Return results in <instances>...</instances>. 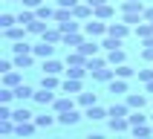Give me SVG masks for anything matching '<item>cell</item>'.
Listing matches in <instances>:
<instances>
[{
	"label": "cell",
	"instance_id": "1",
	"mask_svg": "<svg viewBox=\"0 0 153 139\" xmlns=\"http://www.w3.org/2000/svg\"><path fill=\"white\" fill-rule=\"evenodd\" d=\"M84 35L87 38H104L107 35V23H101V17L90 20V23H84Z\"/></svg>",
	"mask_w": 153,
	"mask_h": 139
},
{
	"label": "cell",
	"instance_id": "2",
	"mask_svg": "<svg viewBox=\"0 0 153 139\" xmlns=\"http://www.w3.org/2000/svg\"><path fill=\"white\" fill-rule=\"evenodd\" d=\"M58 122L61 125H67V128H72V125H78L81 122V113L72 107V110H64V113H58Z\"/></svg>",
	"mask_w": 153,
	"mask_h": 139
},
{
	"label": "cell",
	"instance_id": "3",
	"mask_svg": "<svg viewBox=\"0 0 153 139\" xmlns=\"http://www.w3.org/2000/svg\"><path fill=\"white\" fill-rule=\"evenodd\" d=\"M26 32H29V29H26L23 23H20V26H12V29H6V41L17 43V41H23V38H26Z\"/></svg>",
	"mask_w": 153,
	"mask_h": 139
},
{
	"label": "cell",
	"instance_id": "4",
	"mask_svg": "<svg viewBox=\"0 0 153 139\" xmlns=\"http://www.w3.org/2000/svg\"><path fill=\"white\" fill-rule=\"evenodd\" d=\"M35 58H52V52H55V46H52V41H43L38 43V46H32Z\"/></svg>",
	"mask_w": 153,
	"mask_h": 139
},
{
	"label": "cell",
	"instance_id": "5",
	"mask_svg": "<svg viewBox=\"0 0 153 139\" xmlns=\"http://www.w3.org/2000/svg\"><path fill=\"white\" fill-rule=\"evenodd\" d=\"M35 102L49 107V104H55V93H52L49 87H43V90H38V93H35Z\"/></svg>",
	"mask_w": 153,
	"mask_h": 139
},
{
	"label": "cell",
	"instance_id": "6",
	"mask_svg": "<svg viewBox=\"0 0 153 139\" xmlns=\"http://www.w3.org/2000/svg\"><path fill=\"white\" fill-rule=\"evenodd\" d=\"M35 128H38V125H35L32 119H26V122H17L15 133H17V136H32V133H35Z\"/></svg>",
	"mask_w": 153,
	"mask_h": 139
},
{
	"label": "cell",
	"instance_id": "7",
	"mask_svg": "<svg viewBox=\"0 0 153 139\" xmlns=\"http://www.w3.org/2000/svg\"><path fill=\"white\" fill-rule=\"evenodd\" d=\"M35 64V52H20V55H15V67L23 70V67H32Z\"/></svg>",
	"mask_w": 153,
	"mask_h": 139
},
{
	"label": "cell",
	"instance_id": "8",
	"mask_svg": "<svg viewBox=\"0 0 153 139\" xmlns=\"http://www.w3.org/2000/svg\"><path fill=\"white\" fill-rule=\"evenodd\" d=\"M15 99L17 102H26V99H35V90L29 84H17L15 87Z\"/></svg>",
	"mask_w": 153,
	"mask_h": 139
},
{
	"label": "cell",
	"instance_id": "9",
	"mask_svg": "<svg viewBox=\"0 0 153 139\" xmlns=\"http://www.w3.org/2000/svg\"><path fill=\"white\" fill-rule=\"evenodd\" d=\"M127 32H130V23H110L107 26V35H113V38H124Z\"/></svg>",
	"mask_w": 153,
	"mask_h": 139
},
{
	"label": "cell",
	"instance_id": "10",
	"mask_svg": "<svg viewBox=\"0 0 153 139\" xmlns=\"http://www.w3.org/2000/svg\"><path fill=\"white\" fill-rule=\"evenodd\" d=\"M43 72H52V75H58V72H64V64L55 58H43Z\"/></svg>",
	"mask_w": 153,
	"mask_h": 139
},
{
	"label": "cell",
	"instance_id": "11",
	"mask_svg": "<svg viewBox=\"0 0 153 139\" xmlns=\"http://www.w3.org/2000/svg\"><path fill=\"white\" fill-rule=\"evenodd\" d=\"M61 90H64V93H81V78H72V75H67V81L61 84Z\"/></svg>",
	"mask_w": 153,
	"mask_h": 139
},
{
	"label": "cell",
	"instance_id": "12",
	"mask_svg": "<svg viewBox=\"0 0 153 139\" xmlns=\"http://www.w3.org/2000/svg\"><path fill=\"white\" fill-rule=\"evenodd\" d=\"M17 84H23V81H20V72H15V70L3 72V87H12V90H15Z\"/></svg>",
	"mask_w": 153,
	"mask_h": 139
},
{
	"label": "cell",
	"instance_id": "13",
	"mask_svg": "<svg viewBox=\"0 0 153 139\" xmlns=\"http://www.w3.org/2000/svg\"><path fill=\"white\" fill-rule=\"evenodd\" d=\"M78 49L84 52L87 58H93L95 52H98V38H90V41H84V43H81V46H78Z\"/></svg>",
	"mask_w": 153,
	"mask_h": 139
},
{
	"label": "cell",
	"instance_id": "14",
	"mask_svg": "<svg viewBox=\"0 0 153 139\" xmlns=\"http://www.w3.org/2000/svg\"><path fill=\"white\" fill-rule=\"evenodd\" d=\"M61 43H67V46H72V49H78V46L84 43V35H78V32H67Z\"/></svg>",
	"mask_w": 153,
	"mask_h": 139
},
{
	"label": "cell",
	"instance_id": "15",
	"mask_svg": "<svg viewBox=\"0 0 153 139\" xmlns=\"http://www.w3.org/2000/svg\"><path fill=\"white\" fill-rule=\"evenodd\" d=\"M107 90H110L113 96H116V93H127V78H119V75H116V81H110Z\"/></svg>",
	"mask_w": 153,
	"mask_h": 139
},
{
	"label": "cell",
	"instance_id": "16",
	"mask_svg": "<svg viewBox=\"0 0 153 139\" xmlns=\"http://www.w3.org/2000/svg\"><path fill=\"white\" fill-rule=\"evenodd\" d=\"M127 104L133 107V110H142V107L147 104V99H145L142 93H130V96H127Z\"/></svg>",
	"mask_w": 153,
	"mask_h": 139
},
{
	"label": "cell",
	"instance_id": "17",
	"mask_svg": "<svg viewBox=\"0 0 153 139\" xmlns=\"http://www.w3.org/2000/svg\"><path fill=\"white\" fill-rule=\"evenodd\" d=\"M90 75H93L95 81H110V78L116 75V70H107V67H101V70H93Z\"/></svg>",
	"mask_w": 153,
	"mask_h": 139
},
{
	"label": "cell",
	"instance_id": "18",
	"mask_svg": "<svg viewBox=\"0 0 153 139\" xmlns=\"http://www.w3.org/2000/svg\"><path fill=\"white\" fill-rule=\"evenodd\" d=\"M104 116H110V110H104V107H98V104H93V107L87 110V119H93V122L104 119Z\"/></svg>",
	"mask_w": 153,
	"mask_h": 139
},
{
	"label": "cell",
	"instance_id": "19",
	"mask_svg": "<svg viewBox=\"0 0 153 139\" xmlns=\"http://www.w3.org/2000/svg\"><path fill=\"white\" fill-rule=\"evenodd\" d=\"M113 12H116V9H113L110 3H101V6H95V17H101V20L113 17Z\"/></svg>",
	"mask_w": 153,
	"mask_h": 139
},
{
	"label": "cell",
	"instance_id": "20",
	"mask_svg": "<svg viewBox=\"0 0 153 139\" xmlns=\"http://www.w3.org/2000/svg\"><path fill=\"white\" fill-rule=\"evenodd\" d=\"M107 61H110V64H116V67H119V64H124V49H110L107 52Z\"/></svg>",
	"mask_w": 153,
	"mask_h": 139
},
{
	"label": "cell",
	"instance_id": "21",
	"mask_svg": "<svg viewBox=\"0 0 153 139\" xmlns=\"http://www.w3.org/2000/svg\"><path fill=\"white\" fill-rule=\"evenodd\" d=\"M72 15H75V17H90V15H95V9L90 6V3H84V6H72Z\"/></svg>",
	"mask_w": 153,
	"mask_h": 139
},
{
	"label": "cell",
	"instance_id": "22",
	"mask_svg": "<svg viewBox=\"0 0 153 139\" xmlns=\"http://www.w3.org/2000/svg\"><path fill=\"white\" fill-rule=\"evenodd\" d=\"M43 87H49V90H58L61 87V81H58V75H52V72H43V81H41Z\"/></svg>",
	"mask_w": 153,
	"mask_h": 139
},
{
	"label": "cell",
	"instance_id": "23",
	"mask_svg": "<svg viewBox=\"0 0 153 139\" xmlns=\"http://www.w3.org/2000/svg\"><path fill=\"white\" fill-rule=\"evenodd\" d=\"M55 116H46V113H43V116H35V125H38V128H52V125H55Z\"/></svg>",
	"mask_w": 153,
	"mask_h": 139
},
{
	"label": "cell",
	"instance_id": "24",
	"mask_svg": "<svg viewBox=\"0 0 153 139\" xmlns=\"http://www.w3.org/2000/svg\"><path fill=\"white\" fill-rule=\"evenodd\" d=\"M101 46H104L107 52H110V49H119V46H121V38H113V35H107V38L101 41Z\"/></svg>",
	"mask_w": 153,
	"mask_h": 139
},
{
	"label": "cell",
	"instance_id": "25",
	"mask_svg": "<svg viewBox=\"0 0 153 139\" xmlns=\"http://www.w3.org/2000/svg\"><path fill=\"white\" fill-rule=\"evenodd\" d=\"M55 113H64V110H72V99H55Z\"/></svg>",
	"mask_w": 153,
	"mask_h": 139
},
{
	"label": "cell",
	"instance_id": "26",
	"mask_svg": "<svg viewBox=\"0 0 153 139\" xmlns=\"http://www.w3.org/2000/svg\"><path fill=\"white\" fill-rule=\"evenodd\" d=\"M136 35H139V38H150V35H153V23H150V20H147V23H139L136 26Z\"/></svg>",
	"mask_w": 153,
	"mask_h": 139
},
{
	"label": "cell",
	"instance_id": "27",
	"mask_svg": "<svg viewBox=\"0 0 153 139\" xmlns=\"http://www.w3.org/2000/svg\"><path fill=\"white\" fill-rule=\"evenodd\" d=\"M110 61H104V58H87V70L93 72V70H101V67H107Z\"/></svg>",
	"mask_w": 153,
	"mask_h": 139
},
{
	"label": "cell",
	"instance_id": "28",
	"mask_svg": "<svg viewBox=\"0 0 153 139\" xmlns=\"http://www.w3.org/2000/svg\"><path fill=\"white\" fill-rule=\"evenodd\" d=\"M35 15L41 17V20H49V17H55V9H52V6H38Z\"/></svg>",
	"mask_w": 153,
	"mask_h": 139
},
{
	"label": "cell",
	"instance_id": "29",
	"mask_svg": "<svg viewBox=\"0 0 153 139\" xmlns=\"http://www.w3.org/2000/svg\"><path fill=\"white\" fill-rule=\"evenodd\" d=\"M32 20H38V15H35V12H20V15H17V23H23V26H29Z\"/></svg>",
	"mask_w": 153,
	"mask_h": 139
},
{
	"label": "cell",
	"instance_id": "30",
	"mask_svg": "<svg viewBox=\"0 0 153 139\" xmlns=\"http://www.w3.org/2000/svg\"><path fill=\"white\" fill-rule=\"evenodd\" d=\"M12 119H15V122H26V119H32V113L26 110V107H17V110L12 113Z\"/></svg>",
	"mask_w": 153,
	"mask_h": 139
},
{
	"label": "cell",
	"instance_id": "31",
	"mask_svg": "<svg viewBox=\"0 0 153 139\" xmlns=\"http://www.w3.org/2000/svg\"><path fill=\"white\" fill-rule=\"evenodd\" d=\"M78 104H84V107H93V104H95V93H81V96H78Z\"/></svg>",
	"mask_w": 153,
	"mask_h": 139
},
{
	"label": "cell",
	"instance_id": "32",
	"mask_svg": "<svg viewBox=\"0 0 153 139\" xmlns=\"http://www.w3.org/2000/svg\"><path fill=\"white\" fill-rule=\"evenodd\" d=\"M127 107H130V104H113V107H110V116H130Z\"/></svg>",
	"mask_w": 153,
	"mask_h": 139
},
{
	"label": "cell",
	"instance_id": "33",
	"mask_svg": "<svg viewBox=\"0 0 153 139\" xmlns=\"http://www.w3.org/2000/svg\"><path fill=\"white\" fill-rule=\"evenodd\" d=\"M15 23H17V17H15V15H0V26H3V29H12Z\"/></svg>",
	"mask_w": 153,
	"mask_h": 139
},
{
	"label": "cell",
	"instance_id": "34",
	"mask_svg": "<svg viewBox=\"0 0 153 139\" xmlns=\"http://www.w3.org/2000/svg\"><path fill=\"white\" fill-rule=\"evenodd\" d=\"M12 52H15V55H20V52H32V43H26V41H17L15 46H12Z\"/></svg>",
	"mask_w": 153,
	"mask_h": 139
},
{
	"label": "cell",
	"instance_id": "35",
	"mask_svg": "<svg viewBox=\"0 0 153 139\" xmlns=\"http://www.w3.org/2000/svg\"><path fill=\"white\" fill-rule=\"evenodd\" d=\"M116 75L119 78H133V70H130L127 64H119V67H116Z\"/></svg>",
	"mask_w": 153,
	"mask_h": 139
},
{
	"label": "cell",
	"instance_id": "36",
	"mask_svg": "<svg viewBox=\"0 0 153 139\" xmlns=\"http://www.w3.org/2000/svg\"><path fill=\"white\" fill-rule=\"evenodd\" d=\"M12 99H15V90H12V87H3V90H0V102H12Z\"/></svg>",
	"mask_w": 153,
	"mask_h": 139
},
{
	"label": "cell",
	"instance_id": "37",
	"mask_svg": "<svg viewBox=\"0 0 153 139\" xmlns=\"http://www.w3.org/2000/svg\"><path fill=\"white\" fill-rule=\"evenodd\" d=\"M127 119H130V125H145V119H147V116H145V113H130V116H127Z\"/></svg>",
	"mask_w": 153,
	"mask_h": 139
},
{
	"label": "cell",
	"instance_id": "38",
	"mask_svg": "<svg viewBox=\"0 0 153 139\" xmlns=\"http://www.w3.org/2000/svg\"><path fill=\"white\" fill-rule=\"evenodd\" d=\"M12 119H0V133H12Z\"/></svg>",
	"mask_w": 153,
	"mask_h": 139
},
{
	"label": "cell",
	"instance_id": "39",
	"mask_svg": "<svg viewBox=\"0 0 153 139\" xmlns=\"http://www.w3.org/2000/svg\"><path fill=\"white\" fill-rule=\"evenodd\" d=\"M139 78H142V81L147 84V81L153 78V67H147V70H139Z\"/></svg>",
	"mask_w": 153,
	"mask_h": 139
},
{
	"label": "cell",
	"instance_id": "40",
	"mask_svg": "<svg viewBox=\"0 0 153 139\" xmlns=\"http://www.w3.org/2000/svg\"><path fill=\"white\" fill-rule=\"evenodd\" d=\"M0 119H12V110H9V104H6V102L0 104Z\"/></svg>",
	"mask_w": 153,
	"mask_h": 139
},
{
	"label": "cell",
	"instance_id": "41",
	"mask_svg": "<svg viewBox=\"0 0 153 139\" xmlns=\"http://www.w3.org/2000/svg\"><path fill=\"white\" fill-rule=\"evenodd\" d=\"M12 67H15V61H9V58H3V61H0V72H9Z\"/></svg>",
	"mask_w": 153,
	"mask_h": 139
},
{
	"label": "cell",
	"instance_id": "42",
	"mask_svg": "<svg viewBox=\"0 0 153 139\" xmlns=\"http://www.w3.org/2000/svg\"><path fill=\"white\" fill-rule=\"evenodd\" d=\"M58 6H64V9H72V6H78V0H58Z\"/></svg>",
	"mask_w": 153,
	"mask_h": 139
},
{
	"label": "cell",
	"instance_id": "43",
	"mask_svg": "<svg viewBox=\"0 0 153 139\" xmlns=\"http://www.w3.org/2000/svg\"><path fill=\"white\" fill-rule=\"evenodd\" d=\"M23 6L26 9H38V6H41V0H23Z\"/></svg>",
	"mask_w": 153,
	"mask_h": 139
},
{
	"label": "cell",
	"instance_id": "44",
	"mask_svg": "<svg viewBox=\"0 0 153 139\" xmlns=\"http://www.w3.org/2000/svg\"><path fill=\"white\" fill-rule=\"evenodd\" d=\"M145 20H150V23H153V9H147V12H145Z\"/></svg>",
	"mask_w": 153,
	"mask_h": 139
},
{
	"label": "cell",
	"instance_id": "45",
	"mask_svg": "<svg viewBox=\"0 0 153 139\" xmlns=\"http://www.w3.org/2000/svg\"><path fill=\"white\" fill-rule=\"evenodd\" d=\"M147 93H153V78H150V81H147Z\"/></svg>",
	"mask_w": 153,
	"mask_h": 139
},
{
	"label": "cell",
	"instance_id": "46",
	"mask_svg": "<svg viewBox=\"0 0 153 139\" xmlns=\"http://www.w3.org/2000/svg\"><path fill=\"white\" fill-rule=\"evenodd\" d=\"M20 3H23V0H20Z\"/></svg>",
	"mask_w": 153,
	"mask_h": 139
}]
</instances>
